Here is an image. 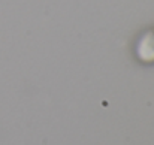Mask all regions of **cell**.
I'll return each mask as SVG.
<instances>
[{"instance_id": "1", "label": "cell", "mask_w": 154, "mask_h": 145, "mask_svg": "<svg viewBox=\"0 0 154 145\" xmlns=\"http://www.w3.org/2000/svg\"><path fill=\"white\" fill-rule=\"evenodd\" d=\"M136 57L144 64H154V30L145 32L138 39Z\"/></svg>"}]
</instances>
